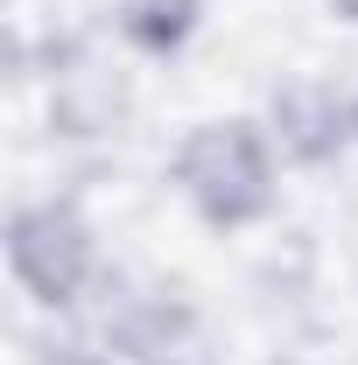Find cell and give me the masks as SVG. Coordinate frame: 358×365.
Masks as SVG:
<instances>
[{"instance_id":"obj_1","label":"cell","mask_w":358,"mask_h":365,"mask_svg":"<svg viewBox=\"0 0 358 365\" xmlns=\"http://www.w3.org/2000/svg\"><path fill=\"white\" fill-rule=\"evenodd\" d=\"M183 204L211 232H246L274 218L281 204V169H274V134L260 120H204L190 127L169 162Z\"/></svg>"},{"instance_id":"obj_2","label":"cell","mask_w":358,"mask_h":365,"mask_svg":"<svg viewBox=\"0 0 358 365\" xmlns=\"http://www.w3.org/2000/svg\"><path fill=\"white\" fill-rule=\"evenodd\" d=\"M7 267L36 309H78L91 274H98V239H91L85 211L63 197L21 204L7 218Z\"/></svg>"},{"instance_id":"obj_3","label":"cell","mask_w":358,"mask_h":365,"mask_svg":"<svg viewBox=\"0 0 358 365\" xmlns=\"http://www.w3.org/2000/svg\"><path fill=\"white\" fill-rule=\"evenodd\" d=\"M267 134H274V148H281V162L323 169V162H337L358 140L352 98L337 85H323V78H288V85L267 98Z\"/></svg>"},{"instance_id":"obj_4","label":"cell","mask_w":358,"mask_h":365,"mask_svg":"<svg viewBox=\"0 0 358 365\" xmlns=\"http://www.w3.org/2000/svg\"><path fill=\"white\" fill-rule=\"evenodd\" d=\"M197 351V323L183 302H127L113 323V359L127 365H190Z\"/></svg>"},{"instance_id":"obj_5","label":"cell","mask_w":358,"mask_h":365,"mask_svg":"<svg viewBox=\"0 0 358 365\" xmlns=\"http://www.w3.org/2000/svg\"><path fill=\"white\" fill-rule=\"evenodd\" d=\"M113 21H120L127 49H140V56H176L197 36V21H204V0H120Z\"/></svg>"},{"instance_id":"obj_6","label":"cell","mask_w":358,"mask_h":365,"mask_svg":"<svg viewBox=\"0 0 358 365\" xmlns=\"http://www.w3.org/2000/svg\"><path fill=\"white\" fill-rule=\"evenodd\" d=\"M36 365H106V359L85 344H36Z\"/></svg>"},{"instance_id":"obj_7","label":"cell","mask_w":358,"mask_h":365,"mask_svg":"<svg viewBox=\"0 0 358 365\" xmlns=\"http://www.w3.org/2000/svg\"><path fill=\"white\" fill-rule=\"evenodd\" d=\"M330 7H337V14H344V21H358V0H330Z\"/></svg>"},{"instance_id":"obj_8","label":"cell","mask_w":358,"mask_h":365,"mask_svg":"<svg viewBox=\"0 0 358 365\" xmlns=\"http://www.w3.org/2000/svg\"><path fill=\"white\" fill-rule=\"evenodd\" d=\"M352 127H358V98H352Z\"/></svg>"}]
</instances>
